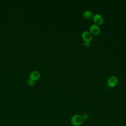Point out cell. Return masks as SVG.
<instances>
[{
  "label": "cell",
  "mask_w": 126,
  "mask_h": 126,
  "mask_svg": "<svg viewBox=\"0 0 126 126\" xmlns=\"http://www.w3.org/2000/svg\"><path fill=\"white\" fill-rule=\"evenodd\" d=\"M90 32L93 35H96L99 33L100 28L98 25L93 24L90 27Z\"/></svg>",
  "instance_id": "cell-5"
},
{
  "label": "cell",
  "mask_w": 126,
  "mask_h": 126,
  "mask_svg": "<svg viewBox=\"0 0 126 126\" xmlns=\"http://www.w3.org/2000/svg\"><path fill=\"white\" fill-rule=\"evenodd\" d=\"M82 118L83 120H87L88 118V116L87 114H84L82 116Z\"/></svg>",
  "instance_id": "cell-10"
},
{
  "label": "cell",
  "mask_w": 126,
  "mask_h": 126,
  "mask_svg": "<svg viewBox=\"0 0 126 126\" xmlns=\"http://www.w3.org/2000/svg\"><path fill=\"white\" fill-rule=\"evenodd\" d=\"M81 37L84 41L90 42L93 38V34L90 31H85L82 33Z\"/></svg>",
  "instance_id": "cell-3"
},
{
  "label": "cell",
  "mask_w": 126,
  "mask_h": 126,
  "mask_svg": "<svg viewBox=\"0 0 126 126\" xmlns=\"http://www.w3.org/2000/svg\"><path fill=\"white\" fill-rule=\"evenodd\" d=\"M93 21L94 24L97 25H101L104 22V19L103 17L99 14H95L93 16Z\"/></svg>",
  "instance_id": "cell-2"
},
{
  "label": "cell",
  "mask_w": 126,
  "mask_h": 126,
  "mask_svg": "<svg viewBox=\"0 0 126 126\" xmlns=\"http://www.w3.org/2000/svg\"><path fill=\"white\" fill-rule=\"evenodd\" d=\"M83 45L85 47H88L89 46H90V42H86V41H84V43H83Z\"/></svg>",
  "instance_id": "cell-9"
},
{
  "label": "cell",
  "mask_w": 126,
  "mask_h": 126,
  "mask_svg": "<svg viewBox=\"0 0 126 126\" xmlns=\"http://www.w3.org/2000/svg\"><path fill=\"white\" fill-rule=\"evenodd\" d=\"M118 78L115 75L110 76L107 80V84L110 87H114L117 84Z\"/></svg>",
  "instance_id": "cell-4"
},
{
  "label": "cell",
  "mask_w": 126,
  "mask_h": 126,
  "mask_svg": "<svg viewBox=\"0 0 126 126\" xmlns=\"http://www.w3.org/2000/svg\"><path fill=\"white\" fill-rule=\"evenodd\" d=\"M93 16V13L91 10H87L84 11L83 13V16L85 19H89L92 17Z\"/></svg>",
  "instance_id": "cell-7"
},
{
  "label": "cell",
  "mask_w": 126,
  "mask_h": 126,
  "mask_svg": "<svg viewBox=\"0 0 126 126\" xmlns=\"http://www.w3.org/2000/svg\"><path fill=\"white\" fill-rule=\"evenodd\" d=\"M83 121V119L82 118V116L79 114H76L74 115L72 117L71 120V122L73 125L75 126H78L82 123Z\"/></svg>",
  "instance_id": "cell-1"
},
{
  "label": "cell",
  "mask_w": 126,
  "mask_h": 126,
  "mask_svg": "<svg viewBox=\"0 0 126 126\" xmlns=\"http://www.w3.org/2000/svg\"><path fill=\"white\" fill-rule=\"evenodd\" d=\"M40 77V73L37 71H33L32 72L30 75V78L32 80H36Z\"/></svg>",
  "instance_id": "cell-6"
},
{
  "label": "cell",
  "mask_w": 126,
  "mask_h": 126,
  "mask_svg": "<svg viewBox=\"0 0 126 126\" xmlns=\"http://www.w3.org/2000/svg\"><path fill=\"white\" fill-rule=\"evenodd\" d=\"M28 84L30 85V86H33L34 84V81L31 79H29L28 80Z\"/></svg>",
  "instance_id": "cell-8"
}]
</instances>
